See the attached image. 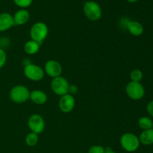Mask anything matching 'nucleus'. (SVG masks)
Wrapping results in <instances>:
<instances>
[{
  "instance_id": "obj_16",
  "label": "nucleus",
  "mask_w": 153,
  "mask_h": 153,
  "mask_svg": "<svg viewBox=\"0 0 153 153\" xmlns=\"http://www.w3.org/2000/svg\"><path fill=\"white\" fill-rule=\"evenodd\" d=\"M140 143L146 146L153 144V128L150 129L143 130L139 137Z\"/></svg>"
},
{
  "instance_id": "obj_26",
  "label": "nucleus",
  "mask_w": 153,
  "mask_h": 153,
  "mask_svg": "<svg viewBox=\"0 0 153 153\" xmlns=\"http://www.w3.org/2000/svg\"><path fill=\"white\" fill-rule=\"evenodd\" d=\"M127 1L130 3H135V2H137L138 0H127Z\"/></svg>"
},
{
  "instance_id": "obj_18",
  "label": "nucleus",
  "mask_w": 153,
  "mask_h": 153,
  "mask_svg": "<svg viewBox=\"0 0 153 153\" xmlns=\"http://www.w3.org/2000/svg\"><path fill=\"white\" fill-rule=\"evenodd\" d=\"M39 141L38 134L34 132H30L25 137V143L28 146H34Z\"/></svg>"
},
{
  "instance_id": "obj_21",
  "label": "nucleus",
  "mask_w": 153,
  "mask_h": 153,
  "mask_svg": "<svg viewBox=\"0 0 153 153\" xmlns=\"http://www.w3.org/2000/svg\"><path fill=\"white\" fill-rule=\"evenodd\" d=\"M105 148L100 145H94L88 149V153H105Z\"/></svg>"
},
{
  "instance_id": "obj_11",
  "label": "nucleus",
  "mask_w": 153,
  "mask_h": 153,
  "mask_svg": "<svg viewBox=\"0 0 153 153\" xmlns=\"http://www.w3.org/2000/svg\"><path fill=\"white\" fill-rule=\"evenodd\" d=\"M14 25L13 16L9 13L4 12L0 13V32L10 29Z\"/></svg>"
},
{
  "instance_id": "obj_14",
  "label": "nucleus",
  "mask_w": 153,
  "mask_h": 153,
  "mask_svg": "<svg viewBox=\"0 0 153 153\" xmlns=\"http://www.w3.org/2000/svg\"><path fill=\"white\" fill-rule=\"evenodd\" d=\"M126 28L129 31L130 34L135 37H139V36L142 35L143 31H144L143 25L137 21H128L126 25Z\"/></svg>"
},
{
  "instance_id": "obj_6",
  "label": "nucleus",
  "mask_w": 153,
  "mask_h": 153,
  "mask_svg": "<svg viewBox=\"0 0 153 153\" xmlns=\"http://www.w3.org/2000/svg\"><path fill=\"white\" fill-rule=\"evenodd\" d=\"M126 93L131 100H140L144 97L145 89L140 82H130L126 87Z\"/></svg>"
},
{
  "instance_id": "obj_20",
  "label": "nucleus",
  "mask_w": 153,
  "mask_h": 153,
  "mask_svg": "<svg viewBox=\"0 0 153 153\" xmlns=\"http://www.w3.org/2000/svg\"><path fill=\"white\" fill-rule=\"evenodd\" d=\"M13 2L21 9H25L32 4L33 0H13Z\"/></svg>"
},
{
  "instance_id": "obj_12",
  "label": "nucleus",
  "mask_w": 153,
  "mask_h": 153,
  "mask_svg": "<svg viewBox=\"0 0 153 153\" xmlns=\"http://www.w3.org/2000/svg\"><path fill=\"white\" fill-rule=\"evenodd\" d=\"M14 25H22L26 24L30 19V13L26 9H19L13 16Z\"/></svg>"
},
{
  "instance_id": "obj_5",
  "label": "nucleus",
  "mask_w": 153,
  "mask_h": 153,
  "mask_svg": "<svg viewBox=\"0 0 153 153\" xmlns=\"http://www.w3.org/2000/svg\"><path fill=\"white\" fill-rule=\"evenodd\" d=\"M50 87L54 94L60 96V97H62V96L68 94L70 84L64 77L58 76V77L52 79Z\"/></svg>"
},
{
  "instance_id": "obj_7",
  "label": "nucleus",
  "mask_w": 153,
  "mask_h": 153,
  "mask_svg": "<svg viewBox=\"0 0 153 153\" xmlns=\"http://www.w3.org/2000/svg\"><path fill=\"white\" fill-rule=\"evenodd\" d=\"M24 75L28 79L34 82H39L44 77V70L34 64H29L24 67Z\"/></svg>"
},
{
  "instance_id": "obj_22",
  "label": "nucleus",
  "mask_w": 153,
  "mask_h": 153,
  "mask_svg": "<svg viewBox=\"0 0 153 153\" xmlns=\"http://www.w3.org/2000/svg\"><path fill=\"white\" fill-rule=\"evenodd\" d=\"M7 61V55L4 49L0 48V69L2 68Z\"/></svg>"
},
{
  "instance_id": "obj_8",
  "label": "nucleus",
  "mask_w": 153,
  "mask_h": 153,
  "mask_svg": "<svg viewBox=\"0 0 153 153\" xmlns=\"http://www.w3.org/2000/svg\"><path fill=\"white\" fill-rule=\"evenodd\" d=\"M28 126L31 132L39 134H41L45 129V121L43 117L40 114H33L28 118Z\"/></svg>"
},
{
  "instance_id": "obj_2",
  "label": "nucleus",
  "mask_w": 153,
  "mask_h": 153,
  "mask_svg": "<svg viewBox=\"0 0 153 153\" xmlns=\"http://www.w3.org/2000/svg\"><path fill=\"white\" fill-rule=\"evenodd\" d=\"M120 144L124 150L128 152H135L140 144L139 137L133 133H125L120 137Z\"/></svg>"
},
{
  "instance_id": "obj_10",
  "label": "nucleus",
  "mask_w": 153,
  "mask_h": 153,
  "mask_svg": "<svg viewBox=\"0 0 153 153\" xmlns=\"http://www.w3.org/2000/svg\"><path fill=\"white\" fill-rule=\"evenodd\" d=\"M76 105V100L74 97L70 94H65V95L61 97V99L58 102L59 108L63 113H70L75 108Z\"/></svg>"
},
{
  "instance_id": "obj_15",
  "label": "nucleus",
  "mask_w": 153,
  "mask_h": 153,
  "mask_svg": "<svg viewBox=\"0 0 153 153\" xmlns=\"http://www.w3.org/2000/svg\"><path fill=\"white\" fill-rule=\"evenodd\" d=\"M40 48V43L34 41L33 40H30L27 41L24 45V51L26 54L30 55H35L38 52Z\"/></svg>"
},
{
  "instance_id": "obj_9",
  "label": "nucleus",
  "mask_w": 153,
  "mask_h": 153,
  "mask_svg": "<svg viewBox=\"0 0 153 153\" xmlns=\"http://www.w3.org/2000/svg\"><path fill=\"white\" fill-rule=\"evenodd\" d=\"M43 70L44 73H46L49 77L54 79L61 76L62 73V67L58 61L55 60H49L45 64Z\"/></svg>"
},
{
  "instance_id": "obj_1",
  "label": "nucleus",
  "mask_w": 153,
  "mask_h": 153,
  "mask_svg": "<svg viewBox=\"0 0 153 153\" xmlns=\"http://www.w3.org/2000/svg\"><path fill=\"white\" fill-rule=\"evenodd\" d=\"M49 28L47 25L43 22H35L30 29V36L31 40L41 43L47 37Z\"/></svg>"
},
{
  "instance_id": "obj_3",
  "label": "nucleus",
  "mask_w": 153,
  "mask_h": 153,
  "mask_svg": "<svg viewBox=\"0 0 153 153\" xmlns=\"http://www.w3.org/2000/svg\"><path fill=\"white\" fill-rule=\"evenodd\" d=\"M30 91L27 87L24 85H16L10 91V98L13 102L24 103L30 98Z\"/></svg>"
},
{
  "instance_id": "obj_25",
  "label": "nucleus",
  "mask_w": 153,
  "mask_h": 153,
  "mask_svg": "<svg viewBox=\"0 0 153 153\" xmlns=\"http://www.w3.org/2000/svg\"><path fill=\"white\" fill-rule=\"evenodd\" d=\"M105 153H117V152H115V151H114L111 148L107 147L105 148Z\"/></svg>"
},
{
  "instance_id": "obj_19",
  "label": "nucleus",
  "mask_w": 153,
  "mask_h": 153,
  "mask_svg": "<svg viewBox=\"0 0 153 153\" xmlns=\"http://www.w3.org/2000/svg\"><path fill=\"white\" fill-rule=\"evenodd\" d=\"M143 74L142 71L139 69H135L133 70L130 73V79H131V82H140L143 79Z\"/></svg>"
},
{
  "instance_id": "obj_17",
  "label": "nucleus",
  "mask_w": 153,
  "mask_h": 153,
  "mask_svg": "<svg viewBox=\"0 0 153 153\" xmlns=\"http://www.w3.org/2000/svg\"><path fill=\"white\" fill-rule=\"evenodd\" d=\"M138 125L143 130L150 129L153 128V121L148 117H142L139 119Z\"/></svg>"
},
{
  "instance_id": "obj_13",
  "label": "nucleus",
  "mask_w": 153,
  "mask_h": 153,
  "mask_svg": "<svg viewBox=\"0 0 153 153\" xmlns=\"http://www.w3.org/2000/svg\"><path fill=\"white\" fill-rule=\"evenodd\" d=\"M29 99L34 104L41 105L47 102L48 97L46 93L43 91H40V90H34L30 93Z\"/></svg>"
},
{
  "instance_id": "obj_4",
  "label": "nucleus",
  "mask_w": 153,
  "mask_h": 153,
  "mask_svg": "<svg viewBox=\"0 0 153 153\" xmlns=\"http://www.w3.org/2000/svg\"><path fill=\"white\" fill-rule=\"evenodd\" d=\"M83 10L86 17L91 21L99 20L102 14L101 6L94 1H86L84 4Z\"/></svg>"
},
{
  "instance_id": "obj_23",
  "label": "nucleus",
  "mask_w": 153,
  "mask_h": 153,
  "mask_svg": "<svg viewBox=\"0 0 153 153\" xmlns=\"http://www.w3.org/2000/svg\"><path fill=\"white\" fill-rule=\"evenodd\" d=\"M77 92H78V87L75 85H70L68 94H71V95L73 96L74 94H77Z\"/></svg>"
},
{
  "instance_id": "obj_24",
  "label": "nucleus",
  "mask_w": 153,
  "mask_h": 153,
  "mask_svg": "<svg viewBox=\"0 0 153 153\" xmlns=\"http://www.w3.org/2000/svg\"><path fill=\"white\" fill-rule=\"evenodd\" d=\"M146 109H147V111L148 113H149V114L153 117V100H152V101H150L148 103Z\"/></svg>"
}]
</instances>
